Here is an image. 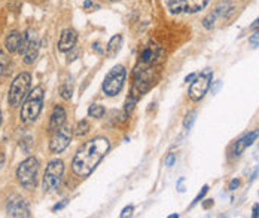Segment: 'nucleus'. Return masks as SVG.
I'll list each match as a JSON object with an SVG mask.
<instances>
[{
	"label": "nucleus",
	"instance_id": "nucleus-38",
	"mask_svg": "<svg viewBox=\"0 0 259 218\" xmlns=\"http://www.w3.org/2000/svg\"><path fill=\"white\" fill-rule=\"evenodd\" d=\"M0 125H2V112H0Z\"/></svg>",
	"mask_w": 259,
	"mask_h": 218
},
{
	"label": "nucleus",
	"instance_id": "nucleus-15",
	"mask_svg": "<svg viewBox=\"0 0 259 218\" xmlns=\"http://www.w3.org/2000/svg\"><path fill=\"white\" fill-rule=\"evenodd\" d=\"M258 137H259V128H258L256 131H252V132L243 135V137L235 142V145H234V155H235V156H240L247 147H250V145L256 141Z\"/></svg>",
	"mask_w": 259,
	"mask_h": 218
},
{
	"label": "nucleus",
	"instance_id": "nucleus-34",
	"mask_svg": "<svg viewBox=\"0 0 259 218\" xmlns=\"http://www.w3.org/2000/svg\"><path fill=\"white\" fill-rule=\"evenodd\" d=\"M3 163H5V155H3V153H0V169H2Z\"/></svg>",
	"mask_w": 259,
	"mask_h": 218
},
{
	"label": "nucleus",
	"instance_id": "nucleus-2",
	"mask_svg": "<svg viewBox=\"0 0 259 218\" xmlns=\"http://www.w3.org/2000/svg\"><path fill=\"white\" fill-rule=\"evenodd\" d=\"M44 98H45V92L42 86H36L28 92V95L23 101L21 112H20V119L23 123H33L39 118L44 107Z\"/></svg>",
	"mask_w": 259,
	"mask_h": 218
},
{
	"label": "nucleus",
	"instance_id": "nucleus-25",
	"mask_svg": "<svg viewBox=\"0 0 259 218\" xmlns=\"http://www.w3.org/2000/svg\"><path fill=\"white\" fill-rule=\"evenodd\" d=\"M249 43H250L253 48L259 46V28H256V31L249 38Z\"/></svg>",
	"mask_w": 259,
	"mask_h": 218
},
{
	"label": "nucleus",
	"instance_id": "nucleus-35",
	"mask_svg": "<svg viewBox=\"0 0 259 218\" xmlns=\"http://www.w3.org/2000/svg\"><path fill=\"white\" fill-rule=\"evenodd\" d=\"M212 205H213V200H209V202H204V205H203V206L207 209V208H210Z\"/></svg>",
	"mask_w": 259,
	"mask_h": 218
},
{
	"label": "nucleus",
	"instance_id": "nucleus-13",
	"mask_svg": "<svg viewBox=\"0 0 259 218\" xmlns=\"http://www.w3.org/2000/svg\"><path fill=\"white\" fill-rule=\"evenodd\" d=\"M78 40V33L73 28H66L63 30L60 40H58V51L60 52H70L76 45Z\"/></svg>",
	"mask_w": 259,
	"mask_h": 218
},
{
	"label": "nucleus",
	"instance_id": "nucleus-18",
	"mask_svg": "<svg viewBox=\"0 0 259 218\" xmlns=\"http://www.w3.org/2000/svg\"><path fill=\"white\" fill-rule=\"evenodd\" d=\"M233 11H234V5H233L231 2H222V3H219V5L216 6V9L213 11V14L216 15V18H217V17L228 18V15L233 14Z\"/></svg>",
	"mask_w": 259,
	"mask_h": 218
},
{
	"label": "nucleus",
	"instance_id": "nucleus-9",
	"mask_svg": "<svg viewBox=\"0 0 259 218\" xmlns=\"http://www.w3.org/2000/svg\"><path fill=\"white\" fill-rule=\"evenodd\" d=\"M209 0H168V11L171 14H195L204 9Z\"/></svg>",
	"mask_w": 259,
	"mask_h": 218
},
{
	"label": "nucleus",
	"instance_id": "nucleus-5",
	"mask_svg": "<svg viewBox=\"0 0 259 218\" xmlns=\"http://www.w3.org/2000/svg\"><path fill=\"white\" fill-rule=\"evenodd\" d=\"M125 78H127V70L124 65H115L112 70H110L104 80H103V92L107 97H117L125 83Z\"/></svg>",
	"mask_w": 259,
	"mask_h": 218
},
{
	"label": "nucleus",
	"instance_id": "nucleus-37",
	"mask_svg": "<svg viewBox=\"0 0 259 218\" xmlns=\"http://www.w3.org/2000/svg\"><path fill=\"white\" fill-rule=\"evenodd\" d=\"M168 218H179V214H173V215H170Z\"/></svg>",
	"mask_w": 259,
	"mask_h": 218
},
{
	"label": "nucleus",
	"instance_id": "nucleus-1",
	"mask_svg": "<svg viewBox=\"0 0 259 218\" xmlns=\"http://www.w3.org/2000/svg\"><path fill=\"white\" fill-rule=\"evenodd\" d=\"M110 150V141L106 137H95L87 141L71 160V171L81 178L90 177L103 158Z\"/></svg>",
	"mask_w": 259,
	"mask_h": 218
},
{
	"label": "nucleus",
	"instance_id": "nucleus-31",
	"mask_svg": "<svg viewBox=\"0 0 259 218\" xmlns=\"http://www.w3.org/2000/svg\"><path fill=\"white\" fill-rule=\"evenodd\" d=\"M253 218H258L259 217V203H255L253 205V214H252Z\"/></svg>",
	"mask_w": 259,
	"mask_h": 218
},
{
	"label": "nucleus",
	"instance_id": "nucleus-29",
	"mask_svg": "<svg viewBox=\"0 0 259 218\" xmlns=\"http://www.w3.org/2000/svg\"><path fill=\"white\" fill-rule=\"evenodd\" d=\"M238 186H240V179H238V178H234V179L231 181V183H230V190L234 192Z\"/></svg>",
	"mask_w": 259,
	"mask_h": 218
},
{
	"label": "nucleus",
	"instance_id": "nucleus-27",
	"mask_svg": "<svg viewBox=\"0 0 259 218\" xmlns=\"http://www.w3.org/2000/svg\"><path fill=\"white\" fill-rule=\"evenodd\" d=\"M133 211H134V206H125L121 212V218H127V217H131L133 215Z\"/></svg>",
	"mask_w": 259,
	"mask_h": 218
},
{
	"label": "nucleus",
	"instance_id": "nucleus-10",
	"mask_svg": "<svg viewBox=\"0 0 259 218\" xmlns=\"http://www.w3.org/2000/svg\"><path fill=\"white\" fill-rule=\"evenodd\" d=\"M71 137H73V129L70 126H67V125H64L58 131H55L52 138H51V141H49L51 153L58 155V153L64 152L69 147V144L71 141Z\"/></svg>",
	"mask_w": 259,
	"mask_h": 218
},
{
	"label": "nucleus",
	"instance_id": "nucleus-11",
	"mask_svg": "<svg viewBox=\"0 0 259 218\" xmlns=\"http://www.w3.org/2000/svg\"><path fill=\"white\" fill-rule=\"evenodd\" d=\"M6 214L14 218H28L30 214V206L27 200L18 195H12L8 202H6Z\"/></svg>",
	"mask_w": 259,
	"mask_h": 218
},
{
	"label": "nucleus",
	"instance_id": "nucleus-28",
	"mask_svg": "<svg viewBox=\"0 0 259 218\" xmlns=\"http://www.w3.org/2000/svg\"><path fill=\"white\" fill-rule=\"evenodd\" d=\"M174 162H176V155H174V153H170V155L165 158V165H167V166H173Z\"/></svg>",
	"mask_w": 259,
	"mask_h": 218
},
{
	"label": "nucleus",
	"instance_id": "nucleus-26",
	"mask_svg": "<svg viewBox=\"0 0 259 218\" xmlns=\"http://www.w3.org/2000/svg\"><path fill=\"white\" fill-rule=\"evenodd\" d=\"M60 94H61V97H63L64 99H70V98H71V88L63 85V86L60 88Z\"/></svg>",
	"mask_w": 259,
	"mask_h": 218
},
{
	"label": "nucleus",
	"instance_id": "nucleus-22",
	"mask_svg": "<svg viewBox=\"0 0 259 218\" xmlns=\"http://www.w3.org/2000/svg\"><path fill=\"white\" fill-rule=\"evenodd\" d=\"M195 118H197V112H189V113H187V116H185V119H183V128L189 131V129L192 128L194 122H195Z\"/></svg>",
	"mask_w": 259,
	"mask_h": 218
},
{
	"label": "nucleus",
	"instance_id": "nucleus-12",
	"mask_svg": "<svg viewBox=\"0 0 259 218\" xmlns=\"http://www.w3.org/2000/svg\"><path fill=\"white\" fill-rule=\"evenodd\" d=\"M163 57V49L161 46H158L157 43H149L146 45L141 51H140V55H139V61L140 62H144V64H154L157 65L160 62Z\"/></svg>",
	"mask_w": 259,
	"mask_h": 218
},
{
	"label": "nucleus",
	"instance_id": "nucleus-8",
	"mask_svg": "<svg viewBox=\"0 0 259 218\" xmlns=\"http://www.w3.org/2000/svg\"><path fill=\"white\" fill-rule=\"evenodd\" d=\"M213 79V71L210 68L203 70L200 75H197V78L194 79V82L189 86V98L192 101H200L204 98V95L207 94V91L210 89V83Z\"/></svg>",
	"mask_w": 259,
	"mask_h": 218
},
{
	"label": "nucleus",
	"instance_id": "nucleus-19",
	"mask_svg": "<svg viewBox=\"0 0 259 218\" xmlns=\"http://www.w3.org/2000/svg\"><path fill=\"white\" fill-rule=\"evenodd\" d=\"M106 113V108L101 104H91L88 108V116L94 119H101Z\"/></svg>",
	"mask_w": 259,
	"mask_h": 218
},
{
	"label": "nucleus",
	"instance_id": "nucleus-4",
	"mask_svg": "<svg viewBox=\"0 0 259 218\" xmlns=\"http://www.w3.org/2000/svg\"><path fill=\"white\" fill-rule=\"evenodd\" d=\"M30 86H31V75L27 71H23L14 79V82L11 83L9 92H8V101L11 107H20L23 104V101L25 99V97L30 92Z\"/></svg>",
	"mask_w": 259,
	"mask_h": 218
},
{
	"label": "nucleus",
	"instance_id": "nucleus-14",
	"mask_svg": "<svg viewBox=\"0 0 259 218\" xmlns=\"http://www.w3.org/2000/svg\"><path fill=\"white\" fill-rule=\"evenodd\" d=\"M66 110L61 107V105H55L54 107V110L51 113V119H49V126H48V131L49 132H55L58 131L60 128H63L66 125Z\"/></svg>",
	"mask_w": 259,
	"mask_h": 218
},
{
	"label": "nucleus",
	"instance_id": "nucleus-3",
	"mask_svg": "<svg viewBox=\"0 0 259 218\" xmlns=\"http://www.w3.org/2000/svg\"><path fill=\"white\" fill-rule=\"evenodd\" d=\"M38 174H39V160L34 156L27 158L20 163L17 168V178L18 183L25 189V190H33L38 183Z\"/></svg>",
	"mask_w": 259,
	"mask_h": 218
},
{
	"label": "nucleus",
	"instance_id": "nucleus-23",
	"mask_svg": "<svg viewBox=\"0 0 259 218\" xmlns=\"http://www.w3.org/2000/svg\"><path fill=\"white\" fill-rule=\"evenodd\" d=\"M214 21H216V15L212 12V14H209L204 20H203V25H204V28H207V30H212L213 27H214Z\"/></svg>",
	"mask_w": 259,
	"mask_h": 218
},
{
	"label": "nucleus",
	"instance_id": "nucleus-32",
	"mask_svg": "<svg viewBox=\"0 0 259 218\" xmlns=\"http://www.w3.org/2000/svg\"><path fill=\"white\" fill-rule=\"evenodd\" d=\"M195 78H197V75H195V73H192V75L187 76V79H185V82H187V83H192Z\"/></svg>",
	"mask_w": 259,
	"mask_h": 218
},
{
	"label": "nucleus",
	"instance_id": "nucleus-17",
	"mask_svg": "<svg viewBox=\"0 0 259 218\" xmlns=\"http://www.w3.org/2000/svg\"><path fill=\"white\" fill-rule=\"evenodd\" d=\"M121 45H122V36L121 34L114 36L106 46V57L107 58H115L118 55L119 49H121Z\"/></svg>",
	"mask_w": 259,
	"mask_h": 218
},
{
	"label": "nucleus",
	"instance_id": "nucleus-24",
	"mask_svg": "<svg viewBox=\"0 0 259 218\" xmlns=\"http://www.w3.org/2000/svg\"><path fill=\"white\" fill-rule=\"evenodd\" d=\"M207 193H209V186H204V187H203V189L200 190V193H198V195L195 196V199H194V202H192V206H195V205H197L198 202H201V199H203V198H204V196H206Z\"/></svg>",
	"mask_w": 259,
	"mask_h": 218
},
{
	"label": "nucleus",
	"instance_id": "nucleus-6",
	"mask_svg": "<svg viewBox=\"0 0 259 218\" xmlns=\"http://www.w3.org/2000/svg\"><path fill=\"white\" fill-rule=\"evenodd\" d=\"M63 174H64V162L63 160L54 159L47 165L44 179H42V187H44L45 193H52L60 187Z\"/></svg>",
	"mask_w": 259,
	"mask_h": 218
},
{
	"label": "nucleus",
	"instance_id": "nucleus-33",
	"mask_svg": "<svg viewBox=\"0 0 259 218\" xmlns=\"http://www.w3.org/2000/svg\"><path fill=\"white\" fill-rule=\"evenodd\" d=\"M93 49H95L98 54H101V52H103V49L100 48V43H94V45H93Z\"/></svg>",
	"mask_w": 259,
	"mask_h": 218
},
{
	"label": "nucleus",
	"instance_id": "nucleus-16",
	"mask_svg": "<svg viewBox=\"0 0 259 218\" xmlns=\"http://www.w3.org/2000/svg\"><path fill=\"white\" fill-rule=\"evenodd\" d=\"M21 39H23V34L17 30L11 31L8 36H6V39H5V46H6V51L11 52V54H15L18 52L20 49V45H21Z\"/></svg>",
	"mask_w": 259,
	"mask_h": 218
},
{
	"label": "nucleus",
	"instance_id": "nucleus-36",
	"mask_svg": "<svg viewBox=\"0 0 259 218\" xmlns=\"http://www.w3.org/2000/svg\"><path fill=\"white\" fill-rule=\"evenodd\" d=\"M252 28H259V18H258V20L252 24Z\"/></svg>",
	"mask_w": 259,
	"mask_h": 218
},
{
	"label": "nucleus",
	"instance_id": "nucleus-39",
	"mask_svg": "<svg viewBox=\"0 0 259 218\" xmlns=\"http://www.w3.org/2000/svg\"><path fill=\"white\" fill-rule=\"evenodd\" d=\"M110 2H114V0H110Z\"/></svg>",
	"mask_w": 259,
	"mask_h": 218
},
{
	"label": "nucleus",
	"instance_id": "nucleus-7",
	"mask_svg": "<svg viewBox=\"0 0 259 218\" xmlns=\"http://www.w3.org/2000/svg\"><path fill=\"white\" fill-rule=\"evenodd\" d=\"M39 40L36 38V33L33 30H27L23 34V39H21V45L18 52L23 55V59L27 65L33 64L36 61L39 55Z\"/></svg>",
	"mask_w": 259,
	"mask_h": 218
},
{
	"label": "nucleus",
	"instance_id": "nucleus-30",
	"mask_svg": "<svg viewBox=\"0 0 259 218\" xmlns=\"http://www.w3.org/2000/svg\"><path fill=\"white\" fill-rule=\"evenodd\" d=\"M67 202H69V200H67V199H64L63 202H60V203H57V205H54V208H52V211H60V209H63V208H64V206L67 205Z\"/></svg>",
	"mask_w": 259,
	"mask_h": 218
},
{
	"label": "nucleus",
	"instance_id": "nucleus-21",
	"mask_svg": "<svg viewBox=\"0 0 259 218\" xmlns=\"http://www.w3.org/2000/svg\"><path fill=\"white\" fill-rule=\"evenodd\" d=\"M11 67V58L6 52L0 51V71L2 73H6Z\"/></svg>",
	"mask_w": 259,
	"mask_h": 218
},
{
	"label": "nucleus",
	"instance_id": "nucleus-20",
	"mask_svg": "<svg viewBox=\"0 0 259 218\" xmlns=\"http://www.w3.org/2000/svg\"><path fill=\"white\" fill-rule=\"evenodd\" d=\"M91 126L88 123V120H81L78 125H76V129H75V135L76 137H85L88 132H90Z\"/></svg>",
	"mask_w": 259,
	"mask_h": 218
}]
</instances>
